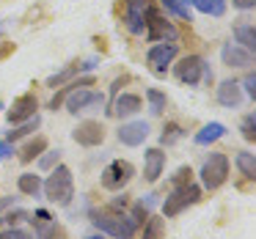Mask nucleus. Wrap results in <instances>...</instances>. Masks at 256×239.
<instances>
[{"label":"nucleus","instance_id":"obj_14","mask_svg":"<svg viewBox=\"0 0 256 239\" xmlns=\"http://www.w3.org/2000/svg\"><path fill=\"white\" fill-rule=\"evenodd\" d=\"M220 58H223L226 66H234V69H248L250 63H254V55L240 44H223Z\"/></svg>","mask_w":256,"mask_h":239},{"label":"nucleus","instance_id":"obj_3","mask_svg":"<svg viewBox=\"0 0 256 239\" xmlns=\"http://www.w3.org/2000/svg\"><path fill=\"white\" fill-rule=\"evenodd\" d=\"M201 201V187L193 182H184V184H176L171 193L166 195V204H162V215L166 217H176L179 212H184L188 206L198 204Z\"/></svg>","mask_w":256,"mask_h":239},{"label":"nucleus","instance_id":"obj_1","mask_svg":"<svg viewBox=\"0 0 256 239\" xmlns=\"http://www.w3.org/2000/svg\"><path fill=\"white\" fill-rule=\"evenodd\" d=\"M94 226L113 239H132L138 231V223L130 215H118V212H94Z\"/></svg>","mask_w":256,"mask_h":239},{"label":"nucleus","instance_id":"obj_17","mask_svg":"<svg viewBox=\"0 0 256 239\" xmlns=\"http://www.w3.org/2000/svg\"><path fill=\"white\" fill-rule=\"evenodd\" d=\"M162 168H166V154H162L160 149H149V151H146V160H144V176L149 179V182H157V179H160Z\"/></svg>","mask_w":256,"mask_h":239},{"label":"nucleus","instance_id":"obj_4","mask_svg":"<svg viewBox=\"0 0 256 239\" xmlns=\"http://www.w3.org/2000/svg\"><path fill=\"white\" fill-rule=\"evenodd\" d=\"M174 74H176V80L184 83V85H198L201 80H204V83L212 80V69H210V63H206L201 55L179 58V63L174 66Z\"/></svg>","mask_w":256,"mask_h":239},{"label":"nucleus","instance_id":"obj_27","mask_svg":"<svg viewBox=\"0 0 256 239\" xmlns=\"http://www.w3.org/2000/svg\"><path fill=\"white\" fill-rule=\"evenodd\" d=\"M44 149H47V140H44V138H36L34 143H28V146L22 149V154H20V160H22V162H30L34 157H39Z\"/></svg>","mask_w":256,"mask_h":239},{"label":"nucleus","instance_id":"obj_10","mask_svg":"<svg viewBox=\"0 0 256 239\" xmlns=\"http://www.w3.org/2000/svg\"><path fill=\"white\" fill-rule=\"evenodd\" d=\"M146 39L149 41H176V28L160 17L154 6L146 14Z\"/></svg>","mask_w":256,"mask_h":239},{"label":"nucleus","instance_id":"obj_7","mask_svg":"<svg viewBox=\"0 0 256 239\" xmlns=\"http://www.w3.org/2000/svg\"><path fill=\"white\" fill-rule=\"evenodd\" d=\"M152 0H124V25L130 33H144Z\"/></svg>","mask_w":256,"mask_h":239},{"label":"nucleus","instance_id":"obj_38","mask_svg":"<svg viewBox=\"0 0 256 239\" xmlns=\"http://www.w3.org/2000/svg\"><path fill=\"white\" fill-rule=\"evenodd\" d=\"M0 30H3V25H0Z\"/></svg>","mask_w":256,"mask_h":239},{"label":"nucleus","instance_id":"obj_33","mask_svg":"<svg viewBox=\"0 0 256 239\" xmlns=\"http://www.w3.org/2000/svg\"><path fill=\"white\" fill-rule=\"evenodd\" d=\"M58 154H61V151H50L47 157H42V162H39V165H42V168H52V165L58 162Z\"/></svg>","mask_w":256,"mask_h":239},{"label":"nucleus","instance_id":"obj_21","mask_svg":"<svg viewBox=\"0 0 256 239\" xmlns=\"http://www.w3.org/2000/svg\"><path fill=\"white\" fill-rule=\"evenodd\" d=\"M94 66H96V58H88V61H86V63H78V66H69L66 72H58V74H52V77L47 80V85H52V88H56V85H61L64 80H69V77H72V74L88 72V69H94Z\"/></svg>","mask_w":256,"mask_h":239},{"label":"nucleus","instance_id":"obj_13","mask_svg":"<svg viewBox=\"0 0 256 239\" xmlns=\"http://www.w3.org/2000/svg\"><path fill=\"white\" fill-rule=\"evenodd\" d=\"M146 138H149V124L146 121H130L122 124V129H118V140L124 146H140Z\"/></svg>","mask_w":256,"mask_h":239},{"label":"nucleus","instance_id":"obj_8","mask_svg":"<svg viewBox=\"0 0 256 239\" xmlns=\"http://www.w3.org/2000/svg\"><path fill=\"white\" fill-rule=\"evenodd\" d=\"M94 105H102V94L100 91H91V88H83V85H69V96H66V110L72 116L88 110Z\"/></svg>","mask_w":256,"mask_h":239},{"label":"nucleus","instance_id":"obj_23","mask_svg":"<svg viewBox=\"0 0 256 239\" xmlns=\"http://www.w3.org/2000/svg\"><path fill=\"white\" fill-rule=\"evenodd\" d=\"M162 234H166L162 217H146L144 220V239H162Z\"/></svg>","mask_w":256,"mask_h":239},{"label":"nucleus","instance_id":"obj_24","mask_svg":"<svg viewBox=\"0 0 256 239\" xmlns=\"http://www.w3.org/2000/svg\"><path fill=\"white\" fill-rule=\"evenodd\" d=\"M237 168H240V173H242L245 179H254L256 176V160H254V154H248V151H242V154H237Z\"/></svg>","mask_w":256,"mask_h":239},{"label":"nucleus","instance_id":"obj_25","mask_svg":"<svg viewBox=\"0 0 256 239\" xmlns=\"http://www.w3.org/2000/svg\"><path fill=\"white\" fill-rule=\"evenodd\" d=\"M162 6L171 14H176V17H182L190 22V0H162Z\"/></svg>","mask_w":256,"mask_h":239},{"label":"nucleus","instance_id":"obj_34","mask_svg":"<svg viewBox=\"0 0 256 239\" xmlns=\"http://www.w3.org/2000/svg\"><path fill=\"white\" fill-rule=\"evenodd\" d=\"M14 154V146L8 143V140H3V143H0V160H6V157H12Z\"/></svg>","mask_w":256,"mask_h":239},{"label":"nucleus","instance_id":"obj_30","mask_svg":"<svg viewBox=\"0 0 256 239\" xmlns=\"http://www.w3.org/2000/svg\"><path fill=\"white\" fill-rule=\"evenodd\" d=\"M240 129H242V138L245 140H254L256 138V116H254V113L242 118V127H240Z\"/></svg>","mask_w":256,"mask_h":239},{"label":"nucleus","instance_id":"obj_37","mask_svg":"<svg viewBox=\"0 0 256 239\" xmlns=\"http://www.w3.org/2000/svg\"><path fill=\"white\" fill-rule=\"evenodd\" d=\"M88 239H105V237H88Z\"/></svg>","mask_w":256,"mask_h":239},{"label":"nucleus","instance_id":"obj_29","mask_svg":"<svg viewBox=\"0 0 256 239\" xmlns=\"http://www.w3.org/2000/svg\"><path fill=\"white\" fill-rule=\"evenodd\" d=\"M182 127H179V124H168L166 129H162V138H160V143L162 146H171V143H176L179 138H182Z\"/></svg>","mask_w":256,"mask_h":239},{"label":"nucleus","instance_id":"obj_12","mask_svg":"<svg viewBox=\"0 0 256 239\" xmlns=\"http://www.w3.org/2000/svg\"><path fill=\"white\" fill-rule=\"evenodd\" d=\"M72 138H74V143L86 146V149H94V146H100L105 140V129H102L100 121H83L72 132Z\"/></svg>","mask_w":256,"mask_h":239},{"label":"nucleus","instance_id":"obj_35","mask_svg":"<svg viewBox=\"0 0 256 239\" xmlns=\"http://www.w3.org/2000/svg\"><path fill=\"white\" fill-rule=\"evenodd\" d=\"M237 8H242V11H248V8H254L256 6V0H232Z\"/></svg>","mask_w":256,"mask_h":239},{"label":"nucleus","instance_id":"obj_11","mask_svg":"<svg viewBox=\"0 0 256 239\" xmlns=\"http://www.w3.org/2000/svg\"><path fill=\"white\" fill-rule=\"evenodd\" d=\"M36 110H39V99H36L34 94L17 96V99L12 102V110H8V124H22V121H28V118L36 116Z\"/></svg>","mask_w":256,"mask_h":239},{"label":"nucleus","instance_id":"obj_2","mask_svg":"<svg viewBox=\"0 0 256 239\" xmlns=\"http://www.w3.org/2000/svg\"><path fill=\"white\" fill-rule=\"evenodd\" d=\"M44 187V195L52 201V204H69L74 195V182H72V171L66 165H58L56 171L47 176V182L42 184Z\"/></svg>","mask_w":256,"mask_h":239},{"label":"nucleus","instance_id":"obj_6","mask_svg":"<svg viewBox=\"0 0 256 239\" xmlns=\"http://www.w3.org/2000/svg\"><path fill=\"white\" fill-rule=\"evenodd\" d=\"M135 176V168L127 160H113L102 171V187L105 190H122L124 184H130V179Z\"/></svg>","mask_w":256,"mask_h":239},{"label":"nucleus","instance_id":"obj_31","mask_svg":"<svg viewBox=\"0 0 256 239\" xmlns=\"http://www.w3.org/2000/svg\"><path fill=\"white\" fill-rule=\"evenodd\" d=\"M0 239H34L25 228H6V231L0 234Z\"/></svg>","mask_w":256,"mask_h":239},{"label":"nucleus","instance_id":"obj_36","mask_svg":"<svg viewBox=\"0 0 256 239\" xmlns=\"http://www.w3.org/2000/svg\"><path fill=\"white\" fill-rule=\"evenodd\" d=\"M12 52H14V44H0V61L6 55H12Z\"/></svg>","mask_w":256,"mask_h":239},{"label":"nucleus","instance_id":"obj_20","mask_svg":"<svg viewBox=\"0 0 256 239\" xmlns=\"http://www.w3.org/2000/svg\"><path fill=\"white\" fill-rule=\"evenodd\" d=\"M190 6L198 8L206 17H223L226 14V0H190Z\"/></svg>","mask_w":256,"mask_h":239},{"label":"nucleus","instance_id":"obj_18","mask_svg":"<svg viewBox=\"0 0 256 239\" xmlns=\"http://www.w3.org/2000/svg\"><path fill=\"white\" fill-rule=\"evenodd\" d=\"M223 135H226V127H223L220 121H210V124L201 127L198 135H196V143H198V146H210V143H215V140H220Z\"/></svg>","mask_w":256,"mask_h":239},{"label":"nucleus","instance_id":"obj_19","mask_svg":"<svg viewBox=\"0 0 256 239\" xmlns=\"http://www.w3.org/2000/svg\"><path fill=\"white\" fill-rule=\"evenodd\" d=\"M234 36H237V44L245 47V50H256V33H254V25L250 22H237L234 25Z\"/></svg>","mask_w":256,"mask_h":239},{"label":"nucleus","instance_id":"obj_26","mask_svg":"<svg viewBox=\"0 0 256 239\" xmlns=\"http://www.w3.org/2000/svg\"><path fill=\"white\" fill-rule=\"evenodd\" d=\"M146 99H149V110L154 113V116H160L162 110H166V94L157 88H149L146 91Z\"/></svg>","mask_w":256,"mask_h":239},{"label":"nucleus","instance_id":"obj_28","mask_svg":"<svg viewBox=\"0 0 256 239\" xmlns=\"http://www.w3.org/2000/svg\"><path fill=\"white\" fill-rule=\"evenodd\" d=\"M36 127H39V116H34V118H28V121H22V124H20V127L17 129H12V132H8V143H12V140H17V138H25V135H28V132H34V129Z\"/></svg>","mask_w":256,"mask_h":239},{"label":"nucleus","instance_id":"obj_9","mask_svg":"<svg viewBox=\"0 0 256 239\" xmlns=\"http://www.w3.org/2000/svg\"><path fill=\"white\" fill-rule=\"evenodd\" d=\"M176 52H179V47L174 44V41H157V44L146 52V63L152 66L154 74H166V69L171 66V61L176 58Z\"/></svg>","mask_w":256,"mask_h":239},{"label":"nucleus","instance_id":"obj_22","mask_svg":"<svg viewBox=\"0 0 256 239\" xmlns=\"http://www.w3.org/2000/svg\"><path fill=\"white\" fill-rule=\"evenodd\" d=\"M17 187H20V193L22 195H39V190H42V179L39 176H34V173H22L20 176V182H17Z\"/></svg>","mask_w":256,"mask_h":239},{"label":"nucleus","instance_id":"obj_15","mask_svg":"<svg viewBox=\"0 0 256 239\" xmlns=\"http://www.w3.org/2000/svg\"><path fill=\"white\" fill-rule=\"evenodd\" d=\"M144 107V102H140L138 94H122L113 99L110 105V116H118V118H127V116H135V113Z\"/></svg>","mask_w":256,"mask_h":239},{"label":"nucleus","instance_id":"obj_16","mask_svg":"<svg viewBox=\"0 0 256 239\" xmlns=\"http://www.w3.org/2000/svg\"><path fill=\"white\" fill-rule=\"evenodd\" d=\"M218 102L223 107H237L242 102V88H240L237 80H223L220 88H218Z\"/></svg>","mask_w":256,"mask_h":239},{"label":"nucleus","instance_id":"obj_5","mask_svg":"<svg viewBox=\"0 0 256 239\" xmlns=\"http://www.w3.org/2000/svg\"><path fill=\"white\" fill-rule=\"evenodd\" d=\"M228 176V157L220 154V151H215V154H210L204 160V165H201V182H204L206 190H218L223 182H226Z\"/></svg>","mask_w":256,"mask_h":239},{"label":"nucleus","instance_id":"obj_32","mask_svg":"<svg viewBox=\"0 0 256 239\" xmlns=\"http://www.w3.org/2000/svg\"><path fill=\"white\" fill-rule=\"evenodd\" d=\"M242 88H245V94H248L250 99L256 96V74H254V72H248V74H245V80H242Z\"/></svg>","mask_w":256,"mask_h":239}]
</instances>
